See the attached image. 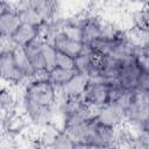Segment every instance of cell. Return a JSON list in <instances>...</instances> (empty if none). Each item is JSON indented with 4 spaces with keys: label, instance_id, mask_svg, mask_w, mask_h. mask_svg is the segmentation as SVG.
Wrapping results in <instances>:
<instances>
[{
    "label": "cell",
    "instance_id": "obj_1",
    "mask_svg": "<svg viewBox=\"0 0 149 149\" xmlns=\"http://www.w3.org/2000/svg\"><path fill=\"white\" fill-rule=\"evenodd\" d=\"M19 88L17 112L27 127L42 134L57 126V90L44 76L34 77Z\"/></svg>",
    "mask_w": 149,
    "mask_h": 149
},
{
    "label": "cell",
    "instance_id": "obj_2",
    "mask_svg": "<svg viewBox=\"0 0 149 149\" xmlns=\"http://www.w3.org/2000/svg\"><path fill=\"white\" fill-rule=\"evenodd\" d=\"M13 6L21 22L42 24L62 16L59 0H17Z\"/></svg>",
    "mask_w": 149,
    "mask_h": 149
},
{
    "label": "cell",
    "instance_id": "obj_3",
    "mask_svg": "<svg viewBox=\"0 0 149 149\" xmlns=\"http://www.w3.org/2000/svg\"><path fill=\"white\" fill-rule=\"evenodd\" d=\"M24 83L16 62L15 47L9 40H0V84L21 87Z\"/></svg>",
    "mask_w": 149,
    "mask_h": 149
},
{
    "label": "cell",
    "instance_id": "obj_4",
    "mask_svg": "<svg viewBox=\"0 0 149 149\" xmlns=\"http://www.w3.org/2000/svg\"><path fill=\"white\" fill-rule=\"evenodd\" d=\"M112 80L102 78L87 79L81 93V99L91 109L95 111L112 101Z\"/></svg>",
    "mask_w": 149,
    "mask_h": 149
},
{
    "label": "cell",
    "instance_id": "obj_5",
    "mask_svg": "<svg viewBox=\"0 0 149 149\" xmlns=\"http://www.w3.org/2000/svg\"><path fill=\"white\" fill-rule=\"evenodd\" d=\"M108 22H106L101 16L95 13H86L80 15V31L81 42L85 48L90 47L93 42L99 40L108 28Z\"/></svg>",
    "mask_w": 149,
    "mask_h": 149
},
{
    "label": "cell",
    "instance_id": "obj_6",
    "mask_svg": "<svg viewBox=\"0 0 149 149\" xmlns=\"http://www.w3.org/2000/svg\"><path fill=\"white\" fill-rule=\"evenodd\" d=\"M42 42H43L42 37H38L21 48L26 58L28 59V62L30 63L31 68L34 69L37 76L45 74V62H44V56H43Z\"/></svg>",
    "mask_w": 149,
    "mask_h": 149
},
{
    "label": "cell",
    "instance_id": "obj_7",
    "mask_svg": "<svg viewBox=\"0 0 149 149\" xmlns=\"http://www.w3.org/2000/svg\"><path fill=\"white\" fill-rule=\"evenodd\" d=\"M41 37V28L40 24L21 22L15 33L9 38V42L15 48H22L34 40Z\"/></svg>",
    "mask_w": 149,
    "mask_h": 149
},
{
    "label": "cell",
    "instance_id": "obj_8",
    "mask_svg": "<svg viewBox=\"0 0 149 149\" xmlns=\"http://www.w3.org/2000/svg\"><path fill=\"white\" fill-rule=\"evenodd\" d=\"M78 72L79 71L77 69H69L55 65L44 74V77L54 85L56 90H59L64 85H66Z\"/></svg>",
    "mask_w": 149,
    "mask_h": 149
},
{
    "label": "cell",
    "instance_id": "obj_9",
    "mask_svg": "<svg viewBox=\"0 0 149 149\" xmlns=\"http://www.w3.org/2000/svg\"><path fill=\"white\" fill-rule=\"evenodd\" d=\"M20 23L21 19L14 6H12L0 17V40H9L20 26Z\"/></svg>",
    "mask_w": 149,
    "mask_h": 149
},
{
    "label": "cell",
    "instance_id": "obj_10",
    "mask_svg": "<svg viewBox=\"0 0 149 149\" xmlns=\"http://www.w3.org/2000/svg\"><path fill=\"white\" fill-rule=\"evenodd\" d=\"M86 81H87V77L78 72L66 85L57 90V93L64 97H81Z\"/></svg>",
    "mask_w": 149,
    "mask_h": 149
},
{
    "label": "cell",
    "instance_id": "obj_11",
    "mask_svg": "<svg viewBox=\"0 0 149 149\" xmlns=\"http://www.w3.org/2000/svg\"><path fill=\"white\" fill-rule=\"evenodd\" d=\"M13 6V3L9 0H0V17Z\"/></svg>",
    "mask_w": 149,
    "mask_h": 149
}]
</instances>
